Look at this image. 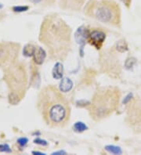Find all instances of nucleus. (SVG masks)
<instances>
[{"label":"nucleus","instance_id":"16","mask_svg":"<svg viewBox=\"0 0 141 155\" xmlns=\"http://www.w3.org/2000/svg\"><path fill=\"white\" fill-rule=\"evenodd\" d=\"M34 4H42L45 6H52L54 4L56 0H29Z\"/></svg>","mask_w":141,"mask_h":155},{"label":"nucleus","instance_id":"22","mask_svg":"<svg viewBox=\"0 0 141 155\" xmlns=\"http://www.w3.org/2000/svg\"><path fill=\"white\" fill-rule=\"evenodd\" d=\"M2 7H3V6H2V5H1V4H0V8H2Z\"/></svg>","mask_w":141,"mask_h":155},{"label":"nucleus","instance_id":"1","mask_svg":"<svg viewBox=\"0 0 141 155\" xmlns=\"http://www.w3.org/2000/svg\"><path fill=\"white\" fill-rule=\"evenodd\" d=\"M39 40L51 59L64 60L72 50V29L58 15H47L41 25Z\"/></svg>","mask_w":141,"mask_h":155},{"label":"nucleus","instance_id":"15","mask_svg":"<svg viewBox=\"0 0 141 155\" xmlns=\"http://www.w3.org/2000/svg\"><path fill=\"white\" fill-rule=\"evenodd\" d=\"M116 50H117V51H118L119 53H124V52L127 51V50H128V45H127L126 42L123 40L119 41V42L116 44Z\"/></svg>","mask_w":141,"mask_h":155},{"label":"nucleus","instance_id":"19","mask_svg":"<svg viewBox=\"0 0 141 155\" xmlns=\"http://www.w3.org/2000/svg\"><path fill=\"white\" fill-rule=\"evenodd\" d=\"M13 10L14 12H23L28 10V6H14Z\"/></svg>","mask_w":141,"mask_h":155},{"label":"nucleus","instance_id":"14","mask_svg":"<svg viewBox=\"0 0 141 155\" xmlns=\"http://www.w3.org/2000/svg\"><path fill=\"white\" fill-rule=\"evenodd\" d=\"M105 150L113 154H121L122 153V149L119 147L115 145H108L105 147Z\"/></svg>","mask_w":141,"mask_h":155},{"label":"nucleus","instance_id":"7","mask_svg":"<svg viewBox=\"0 0 141 155\" xmlns=\"http://www.w3.org/2000/svg\"><path fill=\"white\" fill-rule=\"evenodd\" d=\"M86 0H60V6L64 10L79 11Z\"/></svg>","mask_w":141,"mask_h":155},{"label":"nucleus","instance_id":"21","mask_svg":"<svg viewBox=\"0 0 141 155\" xmlns=\"http://www.w3.org/2000/svg\"><path fill=\"white\" fill-rule=\"evenodd\" d=\"M34 143H38V144H41V145H43V146L47 145V142H46V141L42 140L40 139H35V140H34Z\"/></svg>","mask_w":141,"mask_h":155},{"label":"nucleus","instance_id":"6","mask_svg":"<svg viewBox=\"0 0 141 155\" xmlns=\"http://www.w3.org/2000/svg\"><path fill=\"white\" fill-rule=\"evenodd\" d=\"M106 38V34L101 30H93L92 31H89L87 35V41L94 47L100 50L103 45Z\"/></svg>","mask_w":141,"mask_h":155},{"label":"nucleus","instance_id":"4","mask_svg":"<svg viewBox=\"0 0 141 155\" xmlns=\"http://www.w3.org/2000/svg\"><path fill=\"white\" fill-rule=\"evenodd\" d=\"M85 13L103 24L116 27L121 24V9L114 0H89Z\"/></svg>","mask_w":141,"mask_h":155},{"label":"nucleus","instance_id":"3","mask_svg":"<svg viewBox=\"0 0 141 155\" xmlns=\"http://www.w3.org/2000/svg\"><path fill=\"white\" fill-rule=\"evenodd\" d=\"M121 93L117 87L104 86L95 92L92 100L89 103L88 110L91 118L101 122L109 117L117 110Z\"/></svg>","mask_w":141,"mask_h":155},{"label":"nucleus","instance_id":"10","mask_svg":"<svg viewBox=\"0 0 141 155\" xmlns=\"http://www.w3.org/2000/svg\"><path fill=\"white\" fill-rule=\"evenodd\" d=\"M73 87V82L69 78H63L60 82V90L62 93H67L70 90H72Z\"/></svg>","mask_w":141,"mask_h":155},{"label":"nucleus","instance_id":"5","mask_svg":"<svg viewBox=\"0 0 141 155\" xmlns=\"http://www.w3.org/2000/svg\"><path fill=\"white\" fill-rule=\"evenodd\" d=\"M127 108V119H129V123L131 125L141 124V100L133 99L129 101Z\"/></svg>","mask_w":141,"mask_h":155},{"label":"nucleus","instance_id":"20","mask_svg":"<svg viewBox=\"0 0 141 155\" xmlns=\"http://www.w3.org/2000/svg\"><path fill=\"white\" fill-rule=\"evenodd\" d=\"M17 143L21 147H24L26 145L27 143H28V139L25 138V137H22V138H20L17 139Z\"/></svg>","mask_w":141,"mask_h":155},{"label":"nucleus","instance_id":"17","mask_svg":"<svg viewBox=\"0 0 141 155\" xmlns=\"http://www.w3.org/2000/svg\"><path fill=\"white\" fill-rule=\"evenodd\" d=\"M136 63V59L134 57H129L128 58L125 62V67L126 69H130L133 67L135 64Z\"/></svg>","mask_w":141,"mask_h":155},{"label":"nucleus","instance_id":"12","mask_svg":"<svg viewBox=\"0 0 141 155\" xmlns=\"http://www.w3.org/2000/svg\"><path fill=\"white\" fill-rule=\"evenodd\" d=\"M36 46L31 45V44H28L24 46L23 50V53L25 57H33V54L35 53Z\"/></svg>","mask_w":141,"mask_h":155},{"label":"nucleus","instance_id":"2","mask_svg":"<svg viewBox=\"0 0 141 155\" xmlns=\"http://www.w3.org/2000/svg\"><path fill=\"white\" fill-rule=\"evenodd\" d=\"M38 106L47 125L57 129L67 126L71 118V107L61 91L55 86L49 85L42 89Z\"/></svg>","mask_w":141,"mask_h":155},{"label":"nucleus","instance_id":"13","mask_svg":"<svg viewBox=\"0 0 141 155\" xmlns=\"http://www.w3.org/2000/svg\"><path fill=\"white\" fill-rule=\"evenodd\" d=\"M73 129H74V132H83L84 131H86L88 129V127L86 125L85 123L81 122H77L74 125V126H73Z\"/></svg>","mask_w":141,"mask_h":155},{"label":"nucleus","instance_id":"11","mask_svg":"<svg viewBox=\"0 0 141 155\" xmlns=\"http://www.w3.org/2000/svg\"><path fill=\"white\" fill-rule=\"evenodd\" d=\"M53 77L55 79H60L63 78L64 74V67L63 64L60 62H57L54 65V67L53 69Z\"/></svg>","mask_w":141,"mask_h":155},{"label":"nucleus","instance_id":"8","mask_svg":"<svg viewBox=\"0 0 141 155\" xmlns=\"http://www.w3.org/2000/svg\"><path fill=\"white\" fill-rule=\"evenodd\" d=\"M89 30L86 28L85 27H80L78 30H77L74 38L77 42L80 44L81 45H84L87 40V35H88Z\"/></svg>","mask_w":141,"mask_h":155},{"label":"nucleus","instance_id":"18","mask_svg":"<svg viewBox=\"0 0 141 155\" xmlns=\"http://www.w3.org/2000/svg\"><path fill=\"white\" fill-rule=\"evenodd\" d=\"M0 152L10 153L11 150L7 144H2V145H0Z\"/></svg>","mask_w":141,"mask_h":155},{"label":"nucleus","instance_id":"9","mask_svg":"<svg viewBox=\"0 0 141 155\" xmlns=\"http://www.w3.org/2000/svg\"><path fill=\"white\" fill-rule=\"evenodd\" d=\"M34 61L36 64L40 65L42 64L44 60H45V57H46V53L45 51L43 50L42 47L37 46L35 50V53L33 54Z\"/></svg>","mask_w":141,"mask_h":155}]
</instances>
